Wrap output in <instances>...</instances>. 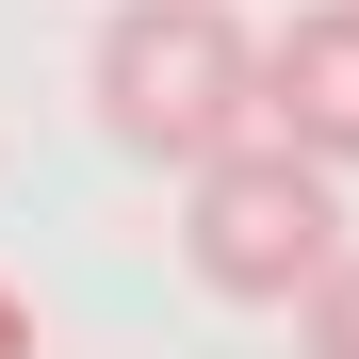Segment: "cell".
<instances>
[{
  "instance_id": "277c9868",
  "label": "cell",
  "mask_w": 359,
  "mask_h": 359,
  "mask_svg": "<svg viewBox=\"0 0 359 359\" xmlns=\"http://www.w3.org/2000/svg\"><path fill=\"white\" fill-rule=\"evenodd\" d=\"M294 343H311V359H359V245H343L311 294H294Z\"/></svg>"
},
{
  "instance_id": "5b68a950",
  "label": "cell",
  "mask_w": 359,
  "mask_h": 359,
  "mask_svg": "<svg viewBox=\"0 0 359 359\" xmlns=\"http://www.w3.org/2000/svg\"><path fill=\"white\" fill-rule=\"evenodd\" d=\"M0 359H33V311H17V278H0Z\"/></svg>"
},
{
  "instance_id": "7a4b0ae2",
  "label": "cell",
  "mask_w": 359,
  "mask_h": 359,
  "mask_svg": "<svg viewBox=\"0 0 359 359\" xmlns=\"http://www.w3.org/2000/svg\"><path fill=\"white\" fill-rule=\"evenodd\" d=\"M180 262H196V294H229V311H294V294L343 262V180L294 163L278 131L212 147L180 180Z\"/></svg>"
},
{
  "instance_id": "6da1fadb",
  "label": "cell",
  "mask_w": 359,
  "mask_h": 359,
  "mask_svg": "<svg viewBox=\"0 0 359 359\" xmlns=\"http://www.w3.org/2000/svg\"><path fill=\"white\" fill-rule=\"evenodd\" d=\"M98 131L163 180H196L212 147L262 131V33L229 0H114L98 17Z\"/></svg>"
},
{
  "instance_id": "3957f363",
  "label": "cell",
  "mask_w": 359,
  "mask_h": 359,
  "mask_svg": "<svg viewBox=\"0 0 359 359\" xmlns=\"http://www.w3.org/2000/svg\"><path fill=\"white\" fill-rule=\"evenodd\" d=\"M262 131L294 147V163H359V0H311V17H278V49H262Z\"/></svg>"
}]
</instances>
